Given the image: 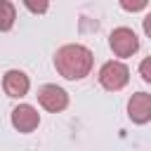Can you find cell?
Instances as JSON below:
<instances>
[{
    "label": "cell",
    "mask_w": 151,
    "mask_h": 151,
    "mask_svg": "<svg viewBox=\"0 0 151 151\" xmlns=\"http://www.w3.org/2000/svg\"><path fill=\"white\" fill-rule=\"evenodd\" d=\"M54 66L66 80H80L92 68V52L83 45H64L54 54Z\"/></svg>",
    "instance_id": "obj_1"
},
{
    "label": "cell",
    "mask_w": 151,
    "mask_h": 151,
    "mask_svg": "<svg viewBox=\"0 0 151 151\" xmlns=\"http://www.w3.org/2000/svg\"><path fill=\"white\" fill-rule=\"evenodd\" d=\"M127 78H130V71L123 61H106L99 71V83L111 92L123 90L127 85Z\"/></svg>",
    "instance_id": "obj_2"
},
{
    "label": "cell",
    "mask_w": 151,
    "mask_h": 151,
    "mask_svg": "<svg viewBox=\"0 0 151 151\" xmlns=\"http://www.w3.org/2000/svg\"><path fill=\"white\" fill-rule=\"evenodd\" d=\"M109 45H111L116 57H130V54H134L139 50V38H137V33L132 28L120 26L109 35Z\"/></svg>",
    "instance_id": "obj_3"
},
{
    "label": "cell",
    "mask_w": 151,
    "mask_h": 151,
    "mask_svg": "<svg viewBox=\"0 0 151 151\" xmlns=\"http://www.w3.org/2000/svg\"><path fill=\"white\" fill-rule=\"evenodd\" d=\"M38 101H40L42 109H47L52 113H59L68 106V94L57 85H42L38 90Z\"/></svg>",
    "instance_id": "obj_4"
},
{
    "label": "cell",
    "mask_w": 151,
    "mask_h": 151,
    "mask_svg": "<svg viewBox=\"0 0 151 151\" xmlns=\"http://www.w3.org/2000/svg\"><path fill=\"white\" fill-rule=\"evenodd\" d=\"M127 116H130V120L137 123V125L149 123V120H151V94H146V92L132 94L130 101H127Z\"/></svg>",
    "instance_id": "obj_5"
},
{
    "label": "cell",
    "mask_w": 151,
    "mask_h": 151,
    "mask_svg": "<svg viewBox=\"0 0 151 151\" xmlns=\"http://www.w3.org/2000/svg\"><path fill=\"white\" fill-rule=\"evenodd\" d=\"M40 123V116L33 106L28 104H19L14 111H12V125L19 130V132H33Z\"/></svg>",
    "instance_id": "obj_6"
},
{
    "label": "cell",
    "mask_w": 151,
    "mask_h": 151,
    "mask_svg": "<svg viewBox=\"0 0 151 151\" xmlns=\"http://www.w3.org/2000/svg\"><path fill=\"white\" fill-rule=\"evenodd\" d=\"M2 87H5V92H7L9 97H24V94L28 92L31 83H28V76H26L24 71L12 68V71L5 73V78H2Z\"/></svg>",
    "instance_id": "obj_7"
},
{
    "label": "cell",
    "mask_w": 151,
    "mask_h": 151,
    "mask_svg": "<svg viewBox=\"0 0 151 151\" xmlns=\"http://www.w3.org/2000/svg\"><path fill=\"white\" fill-rule=\"evenodd\" d=\"M14 19H17L14 5L7 0H0V31H9L14 26Z\"/></svg>",
    "instance_id": "obj_8"
},
{
    "label": "cell",
    "mask_w": 151,
    "mask_h": 151,
    "mask_svg": "<svg viewBox=\"0 0 151 151\" xmlns=\"http://www.w3.org/2000/svg\"><path fill=\"white\" fill-rule=\"evenodd\" d=\"M139 73H142V78H144L146 83H151V57L142 59V64H139Z\"/></svg>",
    "instance_id": "obj_9"
},
{
    "label": "cell",
    "mask_w": 151,
    "mask_h": 151,
    "mask_svg": "<svg viewBox=\"0 0 151 151\" xmlns=\"http://www.w3.org/2000/svg\"><path fill=\"white\" fill-rule=\"evenodd\" d=\"M120 7L127 9V12H137V9H144L146 2L144 0H137V2H130V0H120Z\"/></svg>",
    "instance_id": "obj_10"
},
{
    "label": "cell",
    "mask_w": 151,
    "mask_h": 151,
    "mask_svg": "<svg viewBox=\"0 0 151 151\" xmlns=\"http://www.w3.org/2000/svg\"><path fill=\"white\" fill-rule=\"evenodd\" d=\"M26 7H28L31 12H45V9H47V2H38V5H35V2H28V0H26Z\"/></svg>",
    "instance_id": "obj_11"
},
{
    "label": "cell",
    "mask_w": 151,
    "mask_h": 151,
    "mask_svg": "<svg viewBox=\"0 0 151 151\" xmlns=\"http://www.w3.org/2000/svg\"><path fill=\"white\" fill-rule=\"evenodd\" d=\"M144 33H146V35L151 38V12H149V14L144 17Z\"/></svg>",
    "instance_id": "obj_12"
}]
</instances>
